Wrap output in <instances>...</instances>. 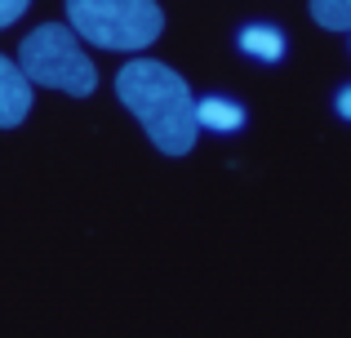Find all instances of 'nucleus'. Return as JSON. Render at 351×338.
I'll return each instance as SVG.
<instances>
[{"label":"nucleus","instance_id":"nucleus-2","mask_svg":"<svg viewBox=\"0 0 351 338\" xmlns=\"http://www.w3.org/2000/svg\"><path fill=\"white\" fill-rule=\"evenodd\" d=\"M67 32L98 49L134 53L160 36L165 14L152 0H71L67 5Z\"/></svg>","mask_w":351,"mask_h":338},{"label":"nucleus","instance_id":"nucleus-4","mask_svg":"<svg viewBox=\"0 0 351 338\" xmlns=\"http://www.w3.org/2000/svg\"><path fill=\"white\" fill-rule=\"evenodd\" d=\"M27 112H32V85L23 80L18 62H9L5 53H0V130L23 125Z\"/></svg>","mask_w":351,"mask_h":338},{"label":"nucleus","instance_id":"nucleus-6","mask_svg":"<svg viewBox=\"0 0 351 338\" xmlns=\"http://www.w3.org/2000/svg\"><path fill=\"white\" fill-rule=\"evenodd\" d=\"M240 121H245V116H240L236 107L218 103V98H209V103H196V125H218V130H236Z\"/></svg>","mask_w":351,"mask_h":338},{"label":"nucleus","instance_id":"nucleus-3","mask_svg":"<svg viewBox=\"0 0 351 338\" xmlns=\"http://www.w3.org/2000/svg\"><path fill=\"white\" fill-rule=\"evenodd\" d=\"M18 71L27 85H45V89H62L71 98H89L98 85V71L89 62V53L80 49V40L67 32L62 23H45L18 49Z\"/></svg>","mask_w":351,"mask_h":338},{"label":"nucleus","instance_id":"nucleus-8","mask_svg":"<svg viewBox=\"0 0 351 338\" xmlns=\"http://www.w3.org/2000/svg\"><path fill=\"white\" fill-rule=\"evenodd\" d=\"M23 9H27L23 0H0V27H9V23H14L18 14H23Z\"/></svg>","mask_w":351,"mask_h":338},{"label":"nucleus","instance_id":"nucleus-1","mask_svg":"<svg viewBox=\"0 0 351 338\" xmlns=\"http://www.w3.org/2000/svg\"><path fill=\"white\" fill-rule=\"evenodd\" d=\"M116 94L129 112L143 121V130L152 134V143L165 156H187L200 138L196 125V98H191L187 80L156 58H134L120 67Z\"/></svg>","mask_w":351,"mask_h":338},{"label":"nucleus","instance_id":"nucleus-7","mask_svg":"<svg viewBox=\"0 0 351 338\" xmlns=\"http://www.w3.org/2000/svg\"><path fill=\"white\" fill-rule=\"evenodd\" d=\"M245 49L263 53V58H280L285 40H280V36H276V32H267V27H254V32H245Z\"/></svg>","mask_w":351,"mask_h":338},{"label":"nucleus","instance_id":"nucleus-5","mask_svg":"<svg viewBox=\"0 0 351 338\" xmlns=\"http://www.w3.org/2000/svg\"><path fill=\"white\" fill-rule=\"evenodd\" d=\"M311 18L329 32H351V5L347 0H316L311 5Z\"/></svg>","mask_w":351,"mask_h":338}]
</instances>
